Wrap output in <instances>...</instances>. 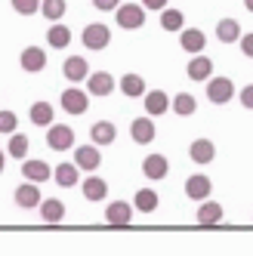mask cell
Masks as SVG:
<instances>
[{
    "label": "cell",
    "instance_id": "obj_1",
    "mask_svg": "<svg viewBox=\"0 0 253 256\" xmlns=\"http://www.w3.org/2000/svg\"><path fill=\"white\" fill-rule=\"evenodd\" d=\"M118 25L126 28V31H136L146 25V6L142 4H124L118 6Z\"/></svg>",
    "mask_w": 253,
    "mask_h": 256
},
{
    "label": "cell",
    "instance_id": "obj_2",
    "mask_svg": "<svg viewBox=\"0 0 253 256\" xmlns=\"http://www.w3.org/2000/svg\"><path fill=\"white\" fill-rule=\"evenodd\" d=\"M232 96H234V84L228 78H213L207 84V99L213 105H226V102H232Z\"/></svg>",
    "mask_w": 253,
    "mask_h": 256
},
{
    "label": "cell",
    "instance_id": "obj_3",
    "mask_svg": "<svg viewBox=\"0 0 253 256\" xmlns=\"http://www.w3.org/2000/svg\"><path fill=\"white\" fill-rule=\"evenodd\" d=\"M80 40H84V46L86 50H105L108 44H112V31H108L105 25H90V28H84V34H80Z\"/></svg>",
    "mask_w": 253,
    "mask_h": 256
},
{
    "label": "cell",
    "instance_id": "obj_4",
    "mask_svg": "<svg viewBox=\"0 0 253 256\" xmlns=\"http://www.w3.org/2000/svg\"><path fill=\"white\" fill-rule=\"evenodd\" d=\"M46 145H50L52 152H65V148H71V145H74V130H71V126H65V124L50 126V133H46Z\"/></svg>",
    "mask_w": 253,
    "mask_h": 256
},
{
    "label": "cell",
    "instance_id": "obj_5",
    "mask_svg": "<svg viewBox=\"0 0 253 256\" xmlns=\"http://www.w3.org/2000/svg\"><path fill=\"white\" fill-rule=\"evenodd\" d=\"M105 219H108V226L124 228V226H130V219H133V207L126 204V200H114V204H108Z\"/></svg>",
    "mask_w": 253,
    "mask_h": 256
},
{
    "label": "cell",
    "instance_id": "obj_6",
    "mask_svg": "<svg viewBox=\"0 0 253 256\" xmlns=\"http://www.w3.org/2000/svg\"><path fill=\"white\" fill-rule=\"evenodd\" d=\"M62 108H65L68 114H84L86 108H90V99H86L84 90L71 86V90H65V93H62Z\"/></svg>",
    "mask_w": 253,
    "mask_h": 256
},
{
    "label": "cell",
    "instance_id": "obj_7",
    "mask_svg": "<svg viewBox=\"0 0 253 256\" xmlns=\"http://www.w3.org/2000/svg\"><path fill=\"white\" fill-rule=\"evenodd\" d=\"M74 164H78V170H96L99 164H102V154H99V145H80V148L74 152Z\"/></svg>",
    "mask_w": 253,
    "mask_h": 256
},
{
    "label": "cell",
    "instance_id": "obj_8",
    "mask_svg": "<svg viewBox=\"0 0 253 256\" xmlns=\"http://www.w3.org/2000/svg\"><path fill=\"white\" fill-rule=\"evenodd\" d=\"M62 74L71 80V84H80L84 78H90V65L84 56H68L65 65H62Z\"/></svg>",
    "mask_w": 253,
    "mask_h": 256
},
{
    "label": "cell",
    "instance_id": "obj_9",
    "mask_svg": "<svg viewBox=\"0 0 253 256\" xmlns=\"http://www.w3.org/2000/svg\"><path fill=\"white\" fill-rule=\"evenodd\" d=\"M220 222H222V207L216 204V200H204V204L198 207V226L213 228V226H220Z\"/></svg>",
    "mask_w": 253,
    "mask_h": 256
},
{
    "label": "cell",
    "instance_id": "obj_10",
    "mask_svg": "<svg viewBox=\"0 0 253 256\" xmlns=\"http://www.w3.org/2000/svg\"><path fill=\"white\" fill-rule=\"evenodd\" d=\"M86 90H90L93 96H112L114 78L108 74V71H96V74H90V78H86Z\"/></svg>",
    "mask_w": 253,
    "mask_h": 256
},
{
    "label": "cell",
    "instance_id": "obj_11",
    "mask_svg": "<svg viewBox=\"0 0 253 256\" xmlns=\"http://www.w3.org/2000/svg\"><path fill=\"white\" fill-rule=\"evenodd\" d=\"M22 68L28 71V74H34V71H44L46 68V52L40 46H25L22 50Z\"/></svg>",
    "mask_w": 253,
    "mask_h": 256
},
{
    "label": "cell",
    "instance_id": "obj_12",
    "mask_svg": "<svg viewBox=\"0 0 253 256\" xmlns=\"http://www.w3.org/2000/svg\"><path fill=\"white\" fill-rule=\"evenodd\" d=\"M22 176L28 179V182H46L50 176H52V170H50V164L46 160H25L22 164Z\"/></svg>",
    "mask_w": 253,
    "mask_h": 256
},
{
    "label": "cell",
    "instance_id": "obj_13",
    "mask_svg": "<svg viewBox=\"0 0 253 256\" xmlns=\"http://www.w3.org/2000/svg\"><path fill=\"white\" fill-rule=\"evenodd\" d=\"M210 192H213V186H210L207 176H188V179H186V194H188L192 200H207Z\"/></svg>",
    "mask_w": 253,
    "mask_h": 256
},
{
    "label": "cell",
    "instance_id": "obj_14",
    "mask_svg": "<svg viewBox=\"0 0 253 256\" xmlns=\"http://www.w3.org/2000/svg\"><path fill=\"white\" fill-rule=\"evenodd\" d=\"M170 170V160L164 154H148L146 160H142V173H146L148 179H164Z\"/></svg>",
    "mask_w": 253,
    "mask_h": 256
},
{
    "label": "cell",
    "instance_id": "obj_15",
    "mask_svg": "<svg viewBox=\"0 0 253 256\" xmlns=\"http://www.w3.org/2000/svg\"><path fill=\"white\" fill-rule=\"evenodd\" d=\"M40 188H38V182H25V186H19L16 188V204L19 207H25V210H31L34 204H40Z\"/></svg>",
    "mask_w": 253,
    "mask_h": 256
},
{
    "label": "cell",
    "instance_id": "obj_16",
    "mask_svg": "<svg viewBox=\"0 0 253 256\" xmlns=\"http://www.w3.org/2000/svg\"><path fill=\"white\" fill-rule=\"evenodd\" d=\"M179 44H182L186 52H201L207 46V38H204V31H198V28H182V34H179Z\"/></svg>",
    "mask_w": 253,
    "mask_h": 256
},
{
    "label": "cell",
    "instance_id": "obj_17",
    "mask_svg": "<svg viewBox=\"0 0 253 256\" xmlns=\"http://www.w3.org/2000/svg\"><path fill=\"white\" fill-rule=\"evenodd\" d=\"M130 136H133V142H139V145H148V142L154 139V124H152L148 118H136V120L130 124Z\"/></svg>",
    "mask_w": 253,
    "mask_h": 256
},
{
    "label": "cell",
    "instance_id": "obj_18",
    "mask_svg": "<svg viewBox=\"0 0 253 256\" xmlns=\"http://www.w3.org/2000/svg\"><path fill=\"white\" fill-rule=\"evenodd\" d=\"M188 152H192V160H194V164H210V160L216 158V148H213L210 139H194Z\"/></svg>",
    "mask_w": 253,
    "mask_h": 256
},
{
    "label": "cell",
    "instance_id": "obj_19",
    "mask_svg": "<svg viewBox=\"0 0 253 256\" xmlns=\"http://www.w3.org/2000/svg\"><path fill=\"white\" fill-rule=\"evenodd\" d=\"M90 136H93L96 145H112L114 136H118V130H114V124H112V120H99V124H93Z\"/></svg>",
    "mask_w": 253,
    "mask_h": 256
},
{
    "label": "cell",
    "instance_id": "obj_20",
    "mask_svg": "<svg viewBox=\"0 0 253 256\" xmlns=\"http://www.w3.org/2000/svg\"><path fill=\"white\" fill-rule=\"evenodd\" d=\"M120 93H124V96H130V99L146 96V80L130 71V74H124V78H120Z\"/></svg>",
    "mask_w": 253,
    "mask_h": 256
},
{
    "label": "cell",
    "instance_id": "obj_21",
    "mask_svg": "<svg viewBox=\"0 0 253 256\" xmlns=\"http://www.w3.org/2000/svg\"><path fill=\"white\" fill-rule=\"evenodd\" d=\"M105 194H108V186H105L102 176L84 179V198H86V200H105Z\"/></svg>",
    "mask_w": 253,
    "mask_h": 256
},
{
    "label": "cell",
    "instance_id": "obj_22",
    "mask_svg": "<svg viewBox=\"0 0 253 256\" xmlns=\"http://www.w3.org/2000/svg\"><path fill=\"white\" fill-rule=\"evenodd\" d=\"M40 216H44V222H50V226H56V222H62L65 219V204L56 198V200H44L40 204Z\"/></svg>",
    "mask_w": 253,
    "mask_h": 256
},
{
    "label": "cell",
    "instance_id": "obj_23",
    "mask_svg": "<svg viewBox=\"0 0 253 256\" xmlns=\"http://www.w3.org/2000/svg\"><path fill=\"white\" fill-rule=\"evenodd\" d=\"M170 108V99L164 90H152V93H146V112L148 114H164Z\"/></svg>",
    "mask_w": 253,
    "mask_h": 256
},
{
    "label": "cell",
    "instance_id": "obj_24",
    "mask_svg": "<svg viewBox=\"0 0 253 256\" xmlns=\"http://www.w3.org/2000/svg\"><path fill=\"white\" fill-rule=\"evenodd\" d=\"M52 179H56L62 188L78 186V164H59V167L52 170Z\"/></svg>",
    "mask_w": 253,
    "mask_h": 256
},
{
    "label": "cell",
    "instance_id": "obj_25",
    "mask_svg": "<svg viewBox=\"0 0 253 256\" xmlns=\"http://www.w3.org/2000/svg\"><path fill=\"white\" fill-rule=\"evenodd\" d=\"M213 74V62L207 59V56H194L192 62H188V78L192 80H207Z\"/></svg>",
    "mask_w": 253,
    "mask_h": 256
},
{
    "label": "cell",
    "instance_id": "obj_26",
    "mask_svg": "<svg viewBox=\"0 0 253 256\" xmlns=\"http://www.w3.org/2000/svg\"><path fill=\"white\" fill-rule=\"evenodd\" d=\"M216 38H220L222 44H234V40H241V25L234 22V19H222L220 25H216Z\"/></svg>",
    "mask_w": 253,
    "mask_h": 256
},
{
    "label": "cell",
    "instance_id": "obj_27",
    "mask_svg": "<svg viewBox=\"0 0 253 256\" xmlns=\"http://www.w3.org/2000/svg\"><path fill=\"white\" fill-rule=\"evenodd\" d=\"M31 124L34 126H50L52 124V105L50 102H34L31 105Z\"/></svg>",
    "mask_w": 253,
    "mask_h": 256
},
{
    "label": "cell",
    "instance_id": "obj_28",
    "mask_svg": "<svg viewBox=\"0 0 253 256\" xmlns=\"http://www.w3.org/2000/svg\"><path fill=\"white\" fill-rule=\"evenodd\" d=\"M182 25H186V16L179 10L164 6V12H160V28H164V31H182Z\"/></svg>",
    "mask_w": 253,
    "mask_h": 256
},
{
    "label": "cell",
    "instance_id": "obj_29",
    "mask_svg": "<svg viewBox=\"0 0 253 256\" xmlns=\"http://www.w3.org/2000/svg\"><path fill=\"white\" fill-rule=\"evenodd\" d=\"M46 40H50L52 50H65V46L71 44V31H68L65 25H52V28L46 31Z\"/></svg>",
    "mask_w": 253,
    "mask_h": 256
},
{
    "label": "cell",
    "instance_id": "obj_30",
    "mask_svg": "<svg viewBox=\"0 0 253 256\" xmlns=\"http://www.w3.org/2000/svg\"><path fill=\"white\" fill-rule=\"evenodd\" d=\"M133 207H136L139 213H152V210H158V194H154L152 188H139V192H136V200H133Z\"/></svg>",
    "mask_w": 253,
    "mask_h": 256
},
{
    "label": "cell",
    "instance_id": "obj_31",
    "mask_svg": "<svg viewBox=\"0 0 253 256\" xmlns=\"http://www.w3.org/2000/svg\"><path fill=\"white\" fill-rule=\"evenodd\" d=\"M170 105H173V112H176L179 118H188V114H194V108H198V102H194V96H192V93H179V96H176Z\"/></svg>",
    "mask_w": 253,
    "mask_h": 256
},
{
    "label": "cell",
    "instance_id": "obj_32",
    "mask_svg": "<svg viewBox=\"0 0 253 256\" xmlns=\"http://www.w3.org/2000/svg\"><path fill=\"white\" fill-rule=\"evenodd\" d=\"M40 12L46 16L50 22H59L62 16H65V0H44V6H40Z\"/></svg>",
    "mask_w": 253,
    "mask_h": 256
},
{
    "label": "cell",
    "instance_id": "obj_33",
    "mask_svg": "<svg viewBox=\"0 0 253 256\" xmlns=\"http://www.w3.org/2000/svg\"><path fill=\"white\" fill-rule=\"evenodd\" d=\"M10 158H25V152H28V136H22V133H16L12 139H10Z\"/></svg>",
    "mask_w": 253,
    "mask_h": 256
},
{
    "label": "cell",
    "instance_id": "obj_34",
    "mask_svg": "<svg viewBox=\"0 0 253 256\" xmlns=\"http://www.w3.org/2000/svg\"><path fill=\"white\" fill-rule=\"evenodd\" d=\"M10 4H12V10L19 16H34L40 10V0H10Z\"/></svg>",
    "mask_w": 253,
    "mask_h": 256
},
{
    "label": "cell",
    "instance_id": "obj_35",
    "mask_svg": "<svg viewBox=\"0 0 253 256\" xmlns=\"http://www.w3.org/2000/svg\"><path fill=\"white\" fill-rule=\"evenodd\" d=\"M16 126H19V118L12 112H0V133H16Z\"/></svg>",
    "mask_w": 253,
    "mask_h": 256
},
{
    "label": "cell",
    "instance_id": "obj_36",
    "mask_svg": "<svg viewBox=\"0 0 253 256\" xmlns=\"http://www.w3.org/2000/svg\"><path fill=\"white\" fill-rule=\"evenodd\" d=\"M93 6L102 10V12H108V10H118V6H120V0H93Z\"/></svg>",
    "mask_w": 253,
    "mask_h": 256
},
{
    "label": "cell",
    "instance_id": "obj_37",
    "mask_svg": "<svg viewBox=\"0 0 253 256\" xmlns=\"http://www.w3.org/2000/svg\"><path fill=\"white\" fill-rule=\"evenodd\" d=\"M241 105H244V108H250V112H253V84L241 90Z\"/></svg>",
    "mask_w": 253,
    "mask_h": 256
},
{
    "label": "cell",
    "instance_id": "obj_38",
    "mask_svg": "<svg viewBox=\"0 0 253 256\" xmlns=\"http://www.w3.org/2000/svg\"><path fill=\"white\" fill-rule=\"evenodd\" d=\"M241 52L253 59V34H244V38H241Z\"/></svg>",
    "mask_w": 253,
    "mask_h": 256
},
{
    "label": "cell",
    "instance_id": "obj_39",
    "mask_svg": "<svg viewBox=\"0 0 253 256\" xmlns=\"http://www.w3.org/2000/svg\"><path fill=\"white\" fill-rule=\"evenodd\" d=\"M142 6H146V10H164L167 0H142Z\"/></svg>",
    "mask_w": 253,
    "mask_h": 256
},
{
    "label": "cell",
    "instance_id": "obj_40",
    "mask_svg": "<svg viewBox=\"0 0 253 256\" xmlns=\"http://www.w3.org/2000/svg\"><path fill=\"white\" fill-rule=\"evenodd\" d=\"M4 164H6V154H4V152H0V170H4Z\"/></svg>",
    "mask_w": 253,
    "mask_h": 256
},
{
    "label": "cell",
    "instance_id": "obj_41",
    "mask_svg": "<svg viewBox=\"0 0 253 256\" xmlns=\"http://www.w3.org/2000/svg\"><path fill=\"white\" fill-rule=\"evenodd\" d=\"M244 6H247V10H250V12H253V0H244Z\"/></svg>",
    "mask_w": 253,
    "mask_h": 256
}]
</instances>
